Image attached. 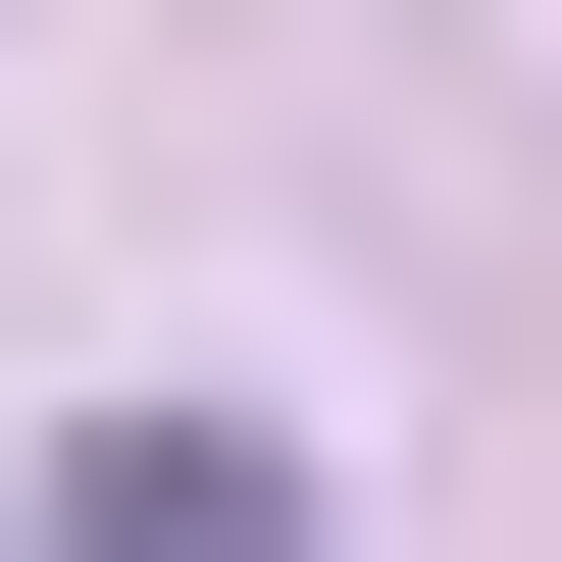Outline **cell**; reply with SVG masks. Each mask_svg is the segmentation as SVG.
<instances>
[{
	"instance_id": "cell-1",
	"label": "cell",
	"mask_w": 562,
	"mask_h": 562,
	"mask_svg": "<svg viewBox=\"0 0 562 562\" xmlns=\"http://www.w3.org/2000/svg\"><path fill=\"white\" fill-rule=\"evenodd\" d=\"M52 562H307V460H256V409H103V460H52Z\"/></svg>"
}]
</instances>
